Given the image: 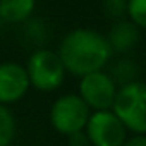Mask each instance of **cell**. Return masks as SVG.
<instances>
[{
    "label": "cell",
    "instance_id": "1",
    "mask_svg": "<svg viewBox=\"0 0 146 146\" xmlns=\"http://www.w3.org/2000/svg\"><path fill=\"white\" fill-rule=\"evenodd\" d=\"M57 53L65 67V72L79 79L91 72L103 70L113 55L105 35L88 28L67 33L62 38Z\"/></svg>",
    "mask_w": 146,
    "mask_h": 146
},
{
    "label": "cell",
    "instance_id": "2",
    "mask_svg": "<svg viewBox=\"0 0 146 146\" xmlns=\"http://www.w3.org/2000/svg\"><path fill=\"white\" fill-rule=\"evenodd\" d=\"M112 112L127 132L146 134V83L134 81L117 90Z\"/></svg>",
    "mask_w": 146,
    "mask_h": 146
},
{
    "label": "cell",
    "instance_id": "3",
    "mask_svg": "<svg viewBox=\"0 0 146 146\" xmlns=\"http://www.w3.org/2000/svg\"><path fill=\"white\" fill-rule=\"evenodd\" d=\"M24 69L29 79V86L43 93L58 90L67 74L58 53L48 48L35 50L29 55Z\"/></svg>",
    "mask_w": 146,
    "mask_h": 146
},
{
    "label": "cell",
    "instance_id": "4",
    "mask_svg": "<svg viewBox=\"0 0 146 146\" xmlns=\"http://www.w3.org/2000/svg\"><path fill=\"white\" fill-rule=\"evenodd\" d=\"M91 110L79 98L78 93H67L58 96L50 107V124L53 131L62 136H70L84 131Z\"/></svg>",
    "mask_w": 146,
    "mask_h": 146
},
{
    "label": "cell",
    "instance_id": "5",
    "mask_svg": "<svg viewBox=\"0 0 146 146\" xmlns=\"http://www.w3.org/2000/svg\"><path fill=\"white\" fill-rule=\"evenodd\" d=\"M117 90L119 88L108 76V72L98 70L79 79L78 95L91 112H102V110H112Z\"/></svg>",
    "mask_w": 146,
    "mask_h": 146
},
{
    "label": "cell",
    "instance_id": "6",
    "mask_svg": "<svg viewBox=\"0 0 146 146\" xmlns=\"http://www.w3.org/2000/svg\"><path fill=\"white\" fill-rule=\"evenodd\" d=\"M84 134L91 146H122L129 137L127 129L112 110L91 112Z\"/></svg>",
    "mask_w": 146,
    "mask_h": 146
},
{
    "label": "cell",
    "instance_id": "7",
    "mask_svg": "<svg viewBox=\"0 0 146 146\" xmlns=\"http://www.w3.org/2000/svg\"><path fill=\"white\" fill-rule=\"evenodd\" d=\"M29 88L24 65L17 62H0V105L9 107L23 100Z\"/></svg>",
    "mask_w": 146,
    "mask_h": 146
},
{
    "label": "cell",
    "instance_id": "8",
    "mask_svg": "<svg viewBox=\"0 0 146 146\" xmlns=\"http://www.w3.org/2000/svg\"><path fill=\"white\" fill-rule=\"evenodd\" d=\"M105 38L112 48V53L124 55L139 43L141 35H139V28H136L129 19H120L112 24Z\"/></svg>",
    "mask_w": 146,
    "mask_h": 146
},
{
    "label": "cell",
    "instance_id": "9",
    "mask_svg": "<svg viewBox=\"0 0 146 146\" xmlns=\"http://www.w3.org/2000/svg\"><path fill=\"white\" fill-rule=\"evenodd\" d=\"M36 0H0V21L23 24L33 17Z\"/></svg>",
    "mask_w": 146,
    "mask_h": 146
},
{
    "label": "cell",
    "instance_id": "10",
    "mask_svg": "<svg viewBox=\"0 0 146 146\" xmlns=\"http://www.w3.org/2000/svg\"><path fill=\"white\" fill-rule=\"evenodd\" d=\"M139 74H141V69L136 64V60L129 58V57H120L117 58L110 70H108V76L113 79V83L117 84V88L131 84L134 81H139Z\"/></svg>",
    "mask_w": 146,
    "mask_h": 146
},
{
    "label": "cell",
    "instance_id": "11",
    "mask_svg": "<svg viewBox=\"0 0 146 146\" xmlns=\"http://www.w3.org/2000/svg\"><path fill=\"white\" fill-rule=\"evenodd\" d=\"M16 117L9 107L0 105V146H11L16 139Z\"/></svg>",
    "mask_w": 146,
    "mask_h": 146
},
{
    "label": "cell",
    "instance_id": "12",
    "mask_svg": "<svg viewBox=\"0 0 146 146\" xmlns=\"http://www.w3.org/2000/svg\"><path fill=\"white\" fill-rule=\"evenodd\" d=\"M23 35L33 45H41L48 40L46 24L40 17H29L26 23H23Z\"/></svg>",
    "mask_w": 146,
    "mask_h": 146
},
{
    "label": "cell",
    "instance_id": "13",
    "mask_svg": "<svg viewBox=\"0 0 146 146\" xmlns=\"http://www.w3.org/2000/svg\"><path fill=\"white\" fill-rule=\"evenodd\" d=\"M127 19L139 29H146V0H127Z\"/></svg>",
    "mask_w": 146,
    "mask_h": 146
},
{
    "label": "cell",
    "instance_id": "14",
    "mask_svg": "<svg viewBox=\"0 0 146 146\" xmlns=\"http://www.w3.org/2000/svg\"><path fill=\"white\" fill-rule=\"evenodd\" d=\"M103 12L110 19H124L127 16V0H103Z\"/></svg>",
    "mask_w": 146,
    "mask_h": 146
},
{
    "label": "cell",
    "instance_id": "15",
    "mask_svg": "<svg viewBox=\"0 0 146 146\" xmlns=\"http://www.w3.org/2000/svg\"><path fill=\"white\" fill-rule=\"evenodd\" d=\"M67 144L69 146H91L88 137H86V134H84V131L67 136Z\"/></svg>",
    "mask_w": 146,
    "mask_h": 146
},
{
    "label": "cell",
    "instance_id": "16",
    "mask_svg": "<svg viewBox=\"0 0 146 146\" xmlns=\"http://www.w3.org/2000/svg\"><path fill=\"white\" fill-rule=\"evenodd\" d=\"M122 146H146V134H134L127 137Z\"/></svg>",
    "mask_w": 146,
    "mask_h": 146
}]
</instances>
